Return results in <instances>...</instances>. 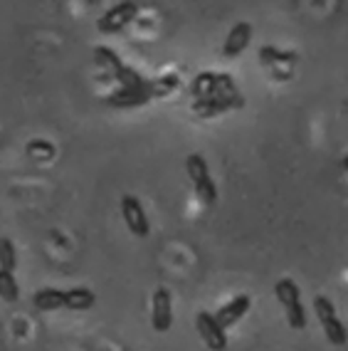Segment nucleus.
Wrapping results in <instances>:
<instances>
[{"label": "nucleus", "instance_id": "1", "mask_svg": "<svg viewBox=\"0 0 348 351\" xmlns=\"http://www.w3.org/2000/svg\"><path fill=\"white\" fill-rule=\"evenodd\" d=\"M190 97L193 99H210V97H240V89L232 82L227 72H200L193 82H190Z\"/></svg>", "mask_w": 348, "mask_h": 351}, {"label": "nucleus", "instance_id": "2", "mask_svg": "<svg viewBox=\"0 0 348 351\" xmlns=\"http://www.w3.org/2000/svg\"><path fill=\"white\" fill-rule=\"evenodd\" d=\"M274 295H277V300H279L282 307H284L289 326L297 329V332H301L306 326V312H304V304H301V295H299L297 282L289 280V277H284V280H279V282L274 285Z\"/></svg>", "mask_w": 348, "mask_h": 351}, {"label": "nucleus", "instance_id": "3", "mask_svg": "<svg viewBox=\"0 0 348 351\" xmlns=\"http://www.w3.org/2000/svg\"><path fill=\"white\" fill-rule=\"evenodd\" d=\"M186 171H188V176H190V183H193V189L200 201L206 203V206H212V203L218 201V186L212 181L206 158L200 156V154H190V156L186 158Z\"/></svg>", "mask_w": 348, "mask_h": 351}, {"label": "nucleus", "instance_id": "4", "mask_svg": "<svg viewBox=\"0 0 348 351\" xmlns=\"http://www.w3.org/2000/svg\"><path fill=\"white\" fill-rule=\"evenodd\" d=\"M94 60H97L99 67L109 69V72L114 75V80L121 82V87H141L143 82H146L136 69L121 62L112 47H94Z\"/></svg>", "mask_w": 348, "mask_h": 351}, {"label": "nucleus", "instance_id": "5", "mask_svg": "<svg viewBox=\"0 0 348 351\" xmlns=\"http://www.w3.org/2000/svg\"><path fill=\"white\" fill-rule=\"evenodd\" d=\"M138 18V3L136 0H121L116 5H112L97 20V30L112 35V32H121Z\"/></svg>", "mask_w": 348, "mask_h": 351}, {"label": "nucleus", "instance_id": "6", "mask_svg": "<svg viewBox=\"0 0 348 351\" xmlns=\"http://www.w3.org/2000/svg\"><path fill=\"white\" fill-rule=\"evenodd\" d=\"M314 309H316V317L319 322H321V329L323 334H326V339H329L334 346H343L348 341V334H346V326H343V322L336 317V309L334 304H331V300H326V297H314Z\"/></svg>", "mask_w": 348, "mask_h": 351}, {"label": "nucleus", "instance_id": "7", "mask_svg": "<svg viewBox=\"0 0 348 351\" xmlns=\"http://www.w3.org/2000/svg\"><path fill=\"white\" fill-rule=\"evenodd\" d=\"M121 215H124V223L136 238H149L151 223L146 218V210H143L141 201L136 195H124L121 198Z\"/></svg>", "mask_w": 348, "mask_h": 351}, {"label": "nucleus", "instance_id": "8", "mask_svg": "<svg viewBox=\"0 0 348 351\" xmlns=\"http://www.w3.org/2000/svg\"><path fill=\"white\" fill-rule=\"evenodd\" d=\"M195 326H198V332H200V337H203V341L208 344V349H212V351H225V349H227V334H225V329L218 324L215 314L198 312Z\"/></svg>", "mask_w": 348, "mask_h": 351}, {"label": "nucleus", "instance_id": "9", "mask_svg": "<svg viewBox=\"0 0 348 351\" xmlns=\"http://www.w3.org/2000/svg\"><path fill=\"white\" fill-rule=\"evenodd\" d=\"M173 324V307H171V292L158 287L153 292V307H151V326L156 332H168Z\"/></svg>", "mask_w": 348, "mask_h": 351}, {"label": "nucleus", "instance_id": "10", "mask_svg": "<svg viewBox=\"0 0 348 351\" xmlns=\"http://www.w3.org/2000/svg\"><path fill=\"white\" fill-rule=\"evenodd\" d=\"M149 101L151 95L146 92V82H143L141 87H119L116 92L106 97V104L114 109H136L149 104Z\"/></svg>", "mask_w": 348, "mask_h": 351}, {"label": "nucleus", "instance_id": "11", "mask_svg": "<svg viewBox=\"0 0 348 351\" xmlns=\"http://www.w3.org/2000/svg\"><path fill=\"white\" fill-rule=\"evenodd\" d=\"M243 97H210V99H195L193 112L198 117H218V114L227 112V109L243 107Z\"/></svg>", "mask_w": 348, "mask_h": 351}, {"label": "nucleus", "instance_id": "12", "mask_svg": "<svg viewBox=\"0 0 348 351\" xmlns=\"http://www.w3.org/2000/svg\"><path fill=\"white\" fill-rule=\"evenodd\" d=\"M249 40H252V25H249V23H237V25H232V30L227 32V38H225L223 55L227 57V60L243 55V52L247 50Z\"/></svg>", "mask_w": 348, "mask_h": 351}, {"label": "nucleus", "instance_id": "13", "mask_svg": "<svg viewBox=\"0 0 348 351\" xmlns=\"http://www.w3.org/2000/svg\"><path fill=\"white\" fill-rule=\"evenodd\" d=\"M249 304H252L249 295H237L235 300H230L225 307L218 309L215 319H218V324L223 326V329H227V326L237 324V319H243L245 312H249Z\"/></svg>", "mask_w": 348, "mask_h": 351}, {"label": "nucleus", "instance_id": "14", "mask_svg": "<svg viewBox=\"0 0 348 351\" xmlns=\"http://www.w3.org/2000/svg\"><path fill=\"white\" fill-rule=\"evenodd\" d=\"M32 304H35L40 312H55V309L64 307V292L55 287H42L35 292Z\"/></svg>", "mask_w": 348, "mask_h": 351}, {"label": "nucleus", "instance_id": "15", "mask_svg": "<svg viewBox=\"0 0 348 351\" xmlns=\"http://www.w3.org/2000/svg\"><path fill=\"white\" fill-rule=\"evenodd\" d=\"M94 292L89 287H72V289H64V307L67 309H75V312H84V309L94 307Z\"/></svg>", "mask_w": 348, "mask_h": 351}, {"label": "nucleus", "instance_id": "16", "mask_svg": "<svg viewBox=\"0 0 348 351\" xmlns=\"http://www.w3.org/2000/svg\"><path fill=\"white\" fill-rule=\"evenodd\" d=\"M178 87H181V75H175V72H168V75L158 77V80L146 82V92L151 95V99H153V97L173 95Z\"/></svg>", "mask_w": 348, "mask_h": 351}, {"label": "nucleus", "instance_id": "17", "mask_svg": "<svg viewBox=\"0 0 348 351\" xmlns=\"http://www.w3.org/2000/svg\"><path fill=\"white\" fill-rule=\"evenodd\" d=\"M260 60L264 67H272V64H297L299 62V55L297 52H282L277 50V47H272V45H264V47H260Z\"/></svg>", "mask_w": 348, "mask_h": 351}, {"label": "nucleus", "instance_id": "18", "mask_svg": "<svg viewBox=\"0 0 348 351\" xmlns=\"http://www.w3.org/2000/svg\"><path fill=\"white\" fill-rule=\"evenodd\" d=\"M18 297H20V287H18V280H15L13 270H3V267H0V300L18 302Z\"/></svg>", "mask_w": 348, "mask_h": 351}, {"label": "nucleus", "instance_id": "19", "mask_svg": "<svg viewBox=\"0 0 348 351\" xmlns=\"http://www.w3.org/2000/svg\"><path fill=\"white\" fill-rule=\"evenodd\" d=\"M18 255H15V245L10 238H0V267L3 270H15Z\"/></svg>", "mask_w": 348, "mask_h": 351}, {"label": "nucleus", "instance_id": "20", "mask_svg": "<svg viewBox=\"0 0 348 351\" xmlns=\"http://www.w3.org/2000/svg\"><path fill=\"white\" fill-rule=\"evenodd\" d=\"M25 151L30 156H45V158L55 156V146H52L50 141H30V144L25 146Z\"/></svg>", "mask_w": 348, "mask_h": 351}, {"label": "nucleus", "instance_id": "21", "mask_svg": "<svg viewBox=\"0 0 348 351\" xmlns=\"http://www.w3.org/2000/svg\"><path fill=\"white\" fill-rule=\"evenodd\" d=\"M341 169H343V171H348V156H346V158H343V161H341Z\"/></svg>", "mask_w": 348, "mask_h": 351}]
</instances>
